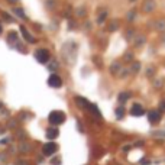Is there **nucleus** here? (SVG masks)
I'll return each instance as SVG.
<instances>
[{
  "label": "nucleus",
  "instance_id": "7",
  "mask_svg": "<svg viewBox=\"0 0 165 165\" xmlns=\"http://www.w3.org/2000/svg\"><path fill=\"white\" fill-rule=\"evenodd\" d=\"M58 135H59V130H58L57 127H49V129H46V138H48V139H55Z\"/></svg>",
  "mask_w": 165,
  "mask_h": 165
},
{
  "label": "nucleus",
  "instance_id": "14",
  "mask_svg": "<svg viewBox=\"0 0 165 165\" xmlns=\"http://www.w3.org/2000/svg\"><path fill=\"white\" fill-rule=\"evenodd\" d=\"M152 9H154V1H148L145 4V12H151Z\"/></svg>",
  "mask_w": 165,
  "mask_h": 165
},
{
  "label": "nucleus",
  "instance_id": "16",
  "mask_svg": "<svg viewBox=\"0 0 165 165\" xmlns=\"http://www.w3.org/2000/svg\"><path fill=\"white\" fill-rule=\"evenodd\" d=\"M127 99H129V96H127L126 93H122V94L119 96V101H122V103H123V101H126Z\"/></svg>",
  "mask_w": 165,
  "mask_h": 165
},
{
  "label": "nucleus",
  "instance_id": "17",
  "mask_svg": "<svg viewBox=\"0 0 165 165\" xmlns=\"http://www.w3.org/2000/svg\"><path fill=\"white\" fill-rule=\"evenodd\" d=\"M51 164H52V165H58V164H61V159H59V158H54V159L51 161Z\"/></svg>",
  "mask_w": 165,
  "mask_h": 165
},
{
  "label": "nucleus",
  "instance_id": "20",
  "mask_svg": "<svg viewBox=\"0 0 165 165\" xmlns=\"http://www.w3.org/2000/svg\"><path fill=\"white\" fill-rule=\"evenodd\" d=\"M1 31H3V29H1V25H0V34H1Z\"/></svg>",
  "mask_w": 165,
  "mask_h": 165
},
{
  "label": "nucleus",
  "instance_id": "4",
  "mask_svg": "<svg viewBox=\"0 0 165 165\" xmlns=\"http://www.w3.org/2000/svg\"><path fill=\"white\" fill-rule=\"evenodd\" d=\"M48 84H49V87H52V88H59V87L62 85V80H61L59 76L52 74V76H49V78H48Z\"/></svg>",
  "mask_w": 165,
  "mask_h": 165
},
{
  "label": "nucleus",
  "instance_id": "18",
  "mask_svg": "<svg viewBox=\"0 0 165 165\" xmlns=\"http://www.w3.org/2000/svg\"><path fill=\"white\" fill-rule=\"evenodd\" d=\"M159 110H161V112H165V101H162V103L159 104Z\"/></svg>",
  "mask_w": 165,
  "mask_h": 165
},
{
  "label": "nucleus",
  "instance_id": "12",
  "mask_svg": "<svg viewBox=\"0 0 165 165\" xmlns=\"http://www.w3.org/2000/svg\"><path fill=\"white\" fill-rule=\"evenodd\" d=\"M13 12H15V13H16V15L20 17V19H26V16H25V12H23L22 9H19V7H15V9H13Z\"/></svg>",
  "mask_w": 165,
  "mask_h": 165
},
{
  "label": "nucleus",
  "instance_id": "15",
  "mask_svg": "<svg viewBox=\"0 0 165 165\" xmlns=\"http://www.w3.org/2000/svg\"><path fill=\"white\" fill-rule=\"evenodd\" d=\"M139 68H141V64H139V62H135V64L132 65V71H133V73H138Z\"/></svg>",
  "mask_w": 165,
  "mask_h": 165
},
{
  "label": "nucleus",
  "instance_id": "6",
  "mask_svg": "<svg viewBox=\"0 0 165 165\" xmlns=\"http://www.w3.org/2000/svg\"><path fill=\"white\" fill-rule=\"evenodd\" d=\"M143 113H145V110H143V107L139 106V104H135V106H132V109H130V115H132V116H142Z\"/></svg>",
  "mask_w": 165,
  "mask_h": 165
},
{
  "label": "nucleus",
  "instance_id": "2",
  "mask_svg": "<svg viewBox=\"0 0 165 165\" xmlns=\"http://www.w3.org/2000/svg\"><path fill=\"white\" fill-rule=\"evenodd\" d=\"M35 58H36L38 62H41V64H46V62L49 61V52H48V49H45V48L38 49V51L35 52Z\"/></svg>",
  "mask_w": 165,
  "mask_h": 165
},
{
  "label": "nucleus",
  "instance_id": "5",
  "mask_svg": "<svg viewBox=\"0 0 165 165\" xmlns=\"http://www.w3.org/2000/svg\"><path fill=\"white\" fill-rule=\"evenodd\" d=\"M148 117H149V122L151 123L157 124V123H159V120H161V113L159 112H151L148 115Z\"/></svg>",
  "mask_w": 165,
  "mask_h": 165
},
{
  "label": "nucleus",
  "instance_id": "3",
  "mask_svg": "<svg viewBox=\"0 0 165 165\" xmlns=\"http://www.w3.org/2000/svg\"><path fill=\"white\" fill-rule=\"evenodd\" d=\"M57 149H58L57 143H54V142H48V143H45V145H43L42 152H43V155H45V157H51V155H54V154L57 152Z\"/></svg>",
  "mask_w": 165,
  "mask_h": 165
},
{
  "label": "nucleus",
  "instance_id": "19",
  "mask_svg": "<svg viewBox=\"0 0 165 165\" xmlns=\"http://www.w3.org/2000/svg\"><path fill=\"white\" fill-rule=\"evenodd\" d=\"M9 1H10V3H13V1H17V0H9Z\"/></svg>",
  "mask_w": 165,
  "mask_h": 165
},
{
  "label": "nucleus",
  "instance_id": "8",
  "mask_svg": "<svg viewBox=\"0 0 165 165\" xmlns=\"http://www.w3.org/2000/svg\"><path fill=\"white\" fill-rule=\"evenodd\" d=\"M20 32H22L23 38H25L26 41L29 42V43H34V42H35V39H34V36H32V35H31V34H29V32H28V31L25 29V26H22V28H20Z\"/></svg>",
  "mask_w": 165,
  "mask_h": 165
},
{
  "label": "nucleus",
  "instance_id": "10",
  "mask_svg": "<svg viewBox=\"0 0 165 165\" xmlns=\"http://www.w3.org/2000/svg\"><path fill=\"white\" fill-rule=\"evenodd\" d=\"M90 110H91V113H93V116L96 115V117H97V120H100L101 119V115H100V112H99V109H97V106L96 104H90V107H88Z\"/></svg>",
  "mask_w": 165,
  "mask_h": 165
},
{
  "label": "nucleus",
  "instance_id": "9",
  "mask_svg": "<svg viewBox=\"0 0 165 165\" xmlns=\"http://www.w3.org/2000/svg\"><path fill=\"white\" fill-rule=\"evenodd\" d=\"M76 103L80 106V109H88L90 107V103L85 99H81V97H76Z\"/></svg>",
  "mask_w": 165,
  "mask_h": 165
},
{
  "label": "nucleus",
  "instance_id": "1",
  "mask_svg": "<svg viewBox=\"0 0 165 165\" xmlns=\"http://www.w3.org/2000/svg\"><path fill=\"white\" fill-rule=\"evenodd\" d=\"M48 120H49V123H51V124L57 126V124H61V123H64V122H65V115H64V112L54 110V112H51V113H49Z\"/></svg>",
  "mask_w": 165,
  "mask_h": 165
},
{
  "label": "nucleus",
  "instance_id": "11",
  "mask_svg": "<svg viewBox=\"0 0 165 165\" xmlns=\"http://www.w3.org/2000/svg\"><path fill=\"white\" fill-rule=\"evenodd\" d=\"M32 149V145L29 143V142H23L22 145H20V151L22 152H29Z\"/></svg>",
  "mask_w": 165,
  "mask_h": 165
},
{
  "label": "nucleus",
  "instance_id": "13",
  "mask_svg": "<svg viewBox=\"0 0 165 165\" xmlns=\"http://www.w3.org/2000/svg\"><path fill=\"white\" fill-rule=\"evenodd\" d=\"M123 115H124L123 107H119V109H116V116H117L119 119H122V117H123Z\"/></svg>",
  "mask_w": 165,
  "mask_h": 165
}]
</instances>
